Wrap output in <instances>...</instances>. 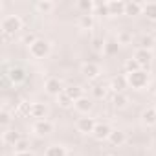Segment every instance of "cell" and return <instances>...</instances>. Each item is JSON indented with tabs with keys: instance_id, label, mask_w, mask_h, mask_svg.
Returning <instances> with one entry per match:
<instances>
[{
	"instance_id": "cell-1",
	"label": "cell",
	"mask_w": 156,
	"mask_h": 156,
	"mask_svg": "<svg viewBox=\"0 0 156 156\" xmlns=\"http://www.w3.org/2000/svg\"><path fill=\"white\" fill-rule=\"evenodd\" d=\"M0 30H2L4 37H11L19 30H22V19L19 15H8V17L2 19V22H0Z\"/></svg>"
},
{
	"instance_id": "cell-2",
	"label": "cell",
	"mask_w": 156,
	"mask_h": 156,
	"mask_svg": "<svg viewBox=\"0 0 156 156\" xmlns=\"http://www.w3.org/2000/svg\"><path fill=\"white\" fill-rule=\"evenodd\" d=\"M28 50H30V55H31L33 59H44V57L50 55L51 44H50V41H46V39H37L31 46H28Z\"/></svg>"
},
{
	"instance_id": "cell-3",
	"label": "cell",
	"mask_w": 156,
	"mask_h": 156,
	"mask_svg": "<svg viewBox=\"0 0 156 156\" xmlns=\"http://www.w3.org/2000/svg\"><path fill=\"white\" fill-rule=\"evenodd\" d=\"M125 77H127L129 87H132V88H136V90L145 88V87H147V83H149V75H147V72H145V70H138V72L127 73Z\"/></svg>"
},
{
	"instance_id": "cell-4",
	"label": "cell",
	"mask_w": 156,
	"mask_h": 156,
	"mask_svg": "<svg viewBox=\"0 0 156 156\" xmlns=\"http://www.w3.org/2000/svg\"><path fill=\"white\" fill-rule=\"evenodd\" d=\"M81 73L87 77V79H98L101 75V66L96 64V62H83L81 64Z\"/></svg>"
},
{
	"instance_id": "cell-5",
	"label": "cell",
	"mask_w": 156,
	"mask_h": 156,
	"mask_svg": "<svg viewBox=\"0 0 156 156\" xmlns=\"http://www.w3.org/2000/svg\"><path fill=\"white\" fill-rule=\"evenodd\" d=\"M44 88H46V92H48L50 96H55V98H57L59 94H62V92H64L62 83H61L59 77H48L46 83H44Z\"/></svg>"
},
{
	"instance_id": "cell-6",
	"label": "cell",
	"mask_w": 156,
	"mask_h": 156,
	"mask_svg": "<svg viewBox=\"0 0 156 156\" xmlns=\"http://www.w3.org/2000/svg\"><path fill=\"white\" fill-rule=\"evenodd\" d=\"M143 70L145 68H149V64L152 62V51L151 50H141V48H138L136 51H134V57H132Z\"/></svg>"
},
{
	"instance_id": "cell-7",
	"label": "cell",
	"mask_w": 156,
	"mask_h": 156,
	"mask_svg": "<svg viewBox=\"0 0 156 156\" xmlns=\"http://www.w3.org/2000/svg\"><path fill=\"white\" fill-rule=\"evenodd\" d=\"M4 75L8 77V79H9L13 85H19V83H22V81L26 79V72H24L22 66H11Z\"/></svg>"
},
{
	"instance_id": "cell-8",
	"label": "cell",
	"mask_w": 156,
	"mask_h": 156,
	"mask_svg": "<svg viewBox=\"0 0 156 156\" xmlns=\"http://www.w3.org/2000/svg\"><path fill=\"white\" fill-rule=\"evenodd\" d=\"M96 125L98 123L94 121V118H79L77 123H75L77 132H81V134H92L94 129H96Z\"/></svg>"
},
{
	"instance_id": "cell-9",
	"label": "cell",
	"mask_w": 156,
	"mask_h": 156,
	"mask_svg": "<svg viewBox=\"0 0 156 156\" xmlns=\"http://www.w3.org/2000/svg\"><path fill=\"white\" fill-rule=\"evenodd\" d=\"M33 132L37 136H46V134H51L53 132V123L50 119H41V121H35L33 123Z\"/></svg>"
},
{
	"instance_id": "cell-10",
	"label": "cell",
	"mask_w": 156,
	"mask_h": 156,
	"mask_svg": "<svg viewBox=\"0 0 156 156\" xmlns=\"http://www.w3.org/2000/svg\"><path fill=\"white\" fill-rule=\"evenodd\" d=\"M110 132H112L110 125H107V123H98L96 129H94V132H92V136H94L98 141H105V140H108Z\"/></svg>"
},
{
	"instance_id": "cell-11",
	"label": "cell",
	"mask_w": 156,
	"mask_h": 156,
	"mask_svg": "<svg viewBox=\"0 0 156 156\" xmlns=\"http://www.w3.org/2000/svg\"><path fill=\"white\" fill-rule=\"evenodd\" d=\"M20 140H22L20 132H17V130H13V129H6V130L2 132V141H4L6 145H13V147H15Z\"/></svg>"
},
{
	"instance_id": "cell-12",
	"label": "cell",
	"mask_w": 156,
	"mask_h": 156,
	"mask_svg": "<svg viewBox=\"0 0 156 156\" xmlns=\"http://www.w3.org/2000/svg\"><path fill=\"white\" fill-rule=\"evenodd\" d=\"M127 77L125 75H116V77H112V81L108 83V87H110V90H114L116 94H121L125 88H127Z\"/></svg>"
},
{
	"instance_id": "cell-13",
	"label": "cell",
	"mask_w": 156,
	"mask_h": 156,
	"mask_svg": "<svg viewBox=\"0 0 156 156\" xmlns=\"http://www.w3.org/2000/svg\"><path fill=\"white\" fill-rule=\"evenodd\" d=\"M30 116L35 118L37 121L46 119V116H48V107H46L44 103H31V114H30Z\"/></svg>"
},
{
	"instance_id": "cell-14",
	"label": "cell",
	"mask_w": 156,
	"mask_h": 156,
	"mask_svg": "<svg viewBox=\"0 0 156 156\" xmlns=\"http://www.w3.org/2000/svg\"><path fill=\"white\" fill-rule=\"evenodd\" d=\"M108 4V13L110 17L114 15H125V8H127V2H121V0H110Z\"/></svg>"
},
{
	"instance_id": "cell-15",
	"label": "cell",
	"mask_w": 156,
	"mask_h": 156,
	"mask_svg": "<svg viewBox=\"0 0 156 156\" xmlns=\"http://www.w3.org/2000/svg\"><path fill=\"white\" fill-rule=\"evenodd\" d=\"M141 121L147 125V127H152L156 125V107H149L141 112Z\"/></svg>"
},
{
	"instance_id": "cell-16",
	"label": "cell",
	"mask_w": 156,
	"mask_h": 156,
	"mask_svg": "<svg viewBox=\"0 0 156 156\" xmlns=\"http://www.w3.org/2000/svg\"><path fill=\"white\" fill-rule=\"evenodd\" d=\"M116 41H118V44H121V46H129V44H132V41H134V33H132L130 30H121V31H118Z\"/></svg>"
},
{
	"instance_id": "cell-17",
	"label": "cell",
	"mask_w": 156,
	"mask_h": 156,
	"mask_svg": "<svg viewBox=\"0 0 156 156\" xmlns=\"http://www.w3.org/2000/svg\"><path fill=\"white\" fill-rule=\"evenodd\" d=\"M73 107H75V110H77V112H81V114H88V112L92 110V103H90V99H88V98H81V99H77V101L73 103Z\"/></svg>"
},
{
	"instance_id": "cell-18",
	"label": "cell",
	"mask_w": 156,
	"mask_h": 156,
	"mask_svg": "<svg viewBox=\"0 0 156 156\" xmlns=\"http://www.w3.org/2000/svg\"><path fill=\"white\" fill-rule=\"evenodd\" d=\"M108 141H110L114 147H119V145H123V143L127 141V136H125L123 130H112L110 136H108Z\"/></svg>"
},
{
	"instance_id": "cell-19",
	"label": "cell",
	"mask_w": 156,
	"mask_h": 156,
	"mask_svg": "<svg viewBox=\"0 0 156 156\" xmlns=\"http://www.w3.org/2000/svg\"><path fill=\"white\" fill-rule=\"evenodd\" d=\"M94 24H96V20H94V15L92 13H83L79 17V28L81 30H92Z\"/></svg>"
},
{
	"instance_id": "cell-20",
	"label": "cell",
	"mask_w": 156,
	"mask_h": 156,
	"mask_svg": "<svg viewBox=\"0 0 156 156\" xmlns=\"http://www.w3.org/2000/svg\"><path fill=\"white\" fill-rule=\"evenodd\" d=\"M64 94H66L73 103H75L77 99L85 98V96H83V88H81V87H68V88H64Z\"/></svg>"
},
{
	"instance_id": "cell-21",
	"label": "cell",
	"mask_w": 156,
	"mask_h": 156,
	"mask_svg": "<svg viewBox=\"0 0 156 156\" xmlns=\"http://www.w3.org/2000/svg\"><path fill=\"white\" fill-rule=\"evenodd\" d=\"M108 90H110V87H108V85L99 83V85H96V87L92 88V94H94V98H96V99H105Z\"/></svg>"
},
{
	"instance_id": "cell-22",
	"label": "cell",
	"mask_w": 156,
	"mask_h": 156,
	"mask_svg": "<svg viewBox=\"0 0 156 156\" xmlns=\"http://www.w3.org/2000/svg\"><path fill=\"white\" fill-rule=\"evenodd\" d=\"M143 15H145L149 20L156 22V2H147V4H143Z\"/></svg>"
},
{
	"instance_id": "cell-23",
	"label": "cell",
	"mask_w": 156,
	"mask_h": 156,
	"mask_svg": "<svg viewBox=\"0 0 156 156\" xmlns=\"http://www.w3.org/2000/svg\"><path fill=\"white\" fill-rule=\"evenodd\" d=\"M140 13H143V4H140V2H127L125 15H140Z\"/></svg>"
},
{
	"instance_id": "cell-24",
	"label": "cell",
	"mask_w": 156,
	"mask_h": 156,
	"mask_svg": "<svg viewBox=\"0 0 156 156\" xmlns=\"http://www.w3.org/2000/svg\"><path fill=\"white\" fill-rule=\"evenodd\" d=\"M112 105L116 107V108H125L127 105H129V98L121 92V94H114V98H112Z\"/></svg>"
},
{
	"instance_id": "cell-25",
	"label": "cell",
	"mask_w": 156,
	"mask_h": 156,
	"mask_svg": "<svg viewBox=\"0 0 156 156\" xmlns=\"http://www.w3.org/2000/svg\"><path fill=\"white\" fill-rule=\"evenodd\" d=\"M44 156H66V149L62 145H50L46 149Z\"/></svg>"
},
{
	"instance_id": "cell-26",
	"label": "cell",
	"mask_w": 156,
	"mask_h": 156,
	"mask_svg": "<svg viewBox=\"0 0 156 156\" xmlns=\"http://www.w3.org/2000/svg\"><path fill=\"white\" fill-rule=\"evenodd\" d=\"M53 8H55V4H53V2H50V0H41V2H37V4H35V9H37V11H41V13H44V15H46V13H50Z\"/></svg>"
},
{
	"instance_id": "cell-27",
	"label": "cell",
	"mask_w": 156,
	"mask_h": 156,
	"mask_svg": "<svg viewBox=\"0 0 156 156\" xmlns=\"http://www.w3.org/2000/svg\"><path fill=\"white\" fill-rule=\"evenodd\" d=\"M105 46H107V41L101 39V37H96V39L92 41V50H94L96 53H103V51H105Z\"/></svg>"
},
{
	"instance_id": "cell-28",
	"label": "cell",
	"mask_w": 156,
	"mask_h": 156,
	"mask_svg": "<svg viewBox=\"0 0 156 156\" xmlns=\"http://www.w3.org/2000/svg\"><path fill=\"white\" fill-rule=\"evenodd\" d=\"M77 8H79L81 11H85V13H92L96 4L92 2V0H79V2H77Z\"/></svg>"
},
{
	"instance_id": "cell-29",
	"label": "cell",
	"mask_w": 156,
	"mask_h": 156,
	"mask_svg": "<svg viewBox=\"0 0 156 156\" xmlns=\"http://www.w3.org/2000/svg\"><path fill=\"white\" fill-rule=\"evenodd\" d=\"M17 114H20V116H30V114H31V105H30L28 101H20V103L17 105Z\"/></svg>"
},
{
	"instance_id": "cell-30",
	"label": "cell",
	"mask_w": 156,
	"mask_h": 156,
	"mask_svg": "<svg viewBox=\"0 0 156 156\" xmlns=\"http://www.w3.org/2000/svg\"><path fill=\"white\" fill-rule=\"evenodd\" d=\"M152 46H154V39L151 35H143L140 41V48L141 50H152Z\"/></svg>"
},
{
	"instance_id": "cell-31",
	"label": "cell",
	"mask_w": 156,
	"mask_h": 156,
	"mask_svg": "<svg viewBox=\"0 0 156 156\" xmlns=\"http://www.w3.org/2000/svg\"><path fill=\"white\" fill-rule=\"evenodd\" d=\"M57 103H59V107H62V108H68V107H72V105H73V101H72L64 92L57 96Z\"/></svg>"
},
{
	"instance_id": "cell-32",
	"label": "cell",
	"mask_w": 156,
	"mask_h": 156,
	"mask_svg": "<svg viewBox=\"0 0 156 156\" xmlns=\"http://www.w3.org/2000/svg\"><path fill=\"white\" fill-rule=\"evenodd\" d=\"M0 123H2L4 130H6V129H8V125L11 123V114H9L6 108H2V112H0Z\"/></svg>"
},
{
	"instance_id": "cell-33",
	"label": "cell",
	"mask_w": 156,
	"mask_h": 156,
	"mask_svg": "<svg viewBox=\"0 0 156 156\" xmlns=\"http://www.w3.org/2000/svg\"><path fill=\"white\" fill-rule=\"evenodd\" d=\"M125 70H127V73H132V72H138V70H143L134 59H129L127 62H125Z\"/></svg>"
},
{
	"instance_id": "cell-34",
	"label": "cell",
	"mask_w": 156,
	"mask_h": 156,
	"mask_svg": "<svg viewBox=\"0 0 156 156\" xmlns=\"http://www.w3.org/2000/svg\"><path fill=\"white\" fill-rule=\"evenodd\" d=\"M94 11H96L98 15H103V17H110V13H108V4H96Z\"/></svg>"
},
{
	"instance_id": "cell-35",
	"label": "cell",
	"mask_w": 156,
	"mask_h": 156,
	"mask_svg": "<svg viewBox=\"0 0 156 156\" xmlns=\"http://www.w3.org/2000/svg\"><path fill=\"white\" fill-rule=\"evenodd\" d=\"M118 51V41H107V46H105V53L112 55Z\"/></svg>"
},
{
	"instance_id": "cell-36",
	"label": "cell",
	"mask_w": 156,
	"mask_h": 156,
	"mask_svg": "<svg viewBox=\"0 0 156 156\" xmlns=\"http://www.w3.org/2000/svg\"><path fill=\"white\" fill-rule=\"evenodd\" d=\"M37 39H39V37H37V35H35L33 31H28V33H26V35L22 37V41H24V44H28V46H31V44H33V42H35Z\"/></svg>"
},
{
	"instance_id": "cell-37",
	"label": "cell",
	"mask_w": 156,
	"mask_h": 156,
	"mask_svg": "<svg viewBox=\"0 0 156 156\" xmlns=\"http://www.w3.org/2000/svg\"><path fill=\"white\" fill-rule=\"evenodd\" d=\"M28 147H30L28 140H24V138H22V140H20V141H19V143L15 145V152H20V151H30Z\"/></svg>"
},
{
	"instance_id": "cell-38",
	"label": "cell",
	"mask_w": 156,
	"mask_h": 156,
	"mask_svg": "<svg viewBox=\"0 0 156 156\" xmlns=\"http://www.w3.org/2000/svg\"><path fill=\"white\" fill-rule=\"evenodd\" d=\"M13 156H35L31 151H20V152H15Z\"/></svg>"
},
{
	"instance_id": "cell-39",
	"label": "cell",
	"mask_w": 156,
	"mask_h": 156,
	"mask_svg": "<svg viewBox=\"0 0 156 156\" xmlns=\"http://www.w3.org/2000/svg\"><path fill=\"white\" fill-rule=\"evenodd\" d=\"M107 156H112V154H107Z\"/></svg>"
}]
</instances>
